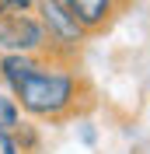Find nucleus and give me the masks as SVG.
I'll return each mask as SVG.
<instances>
[{
  "label": "nucleus",
  "instance_id": "obj_1",
  "mask_svg": "<svg viewBox=\"0 0 150 154\" xmlns=\"http://www.w3.org/2000/svg\"><path fill=\"white\" fill-rule=\"evenodd\" d=\"M10 95H14L25 119L59 126L66 119H74V116H84L91 109L94 91L87 84V77L77 70V63L56 60V56H42L10 88Z\"/></svg>",
  "mask_w": 150,
  "mask_h": 154
},
{
  "label": "nucleus",
  "instance_id": "obj_2",
  "mask_svg": "<svg viewBox=\"0 0 150 154\" xmlns=\"http://www.w3.org/2000/svg\"><path fill=\"white\" fill-rule=\"evenodd\" d=\"M42 28H46V38H49V56L56 60H70L77 63L80 49L87 42V32L77 25V18L66 11L63 0H35V11H32Z\"/></svg>",
  "mask_w": 150,
  "mask_h": 154
},
{
  "label": "nucleus",
  "instance_id": "obj_3",
  "mask_svg": "<svg viewBox=\"0 0 150 154\" xmlns=\"http://www.w3.org/2000/svg\"><path fill=\"white\" fill-rule=\"evenodd\" d=\"M4 53H38L49 56L46 28L35 14H0V56Z\"/></svg>",
  "mask_w": 150,
  "mask_h": 154
},
{
  "label": "nucleus",
  "instance_id": "obj_4",
  "mask_svg": "<svg viewBox=\"0 0 150 154\" xmlns=\"http://www.w3.org/2000/svg\"><path fill=\"white\" fill-rule=\"evenodd\" d=\"M66 11L77 18V25L87 35H98L119 18V11L126 7V0H63Z\"/></svg>",
  "mask_w": 150,
  "mask_h": 154
},
{
  "label": "nucleus",
  "instance_id": "obj_5",
  "mask_svg": "<svg viewBox=\"0 0 150 154\" xmlns=\"http://www.w3.org/2000/svg\"><path fill=\"white\" fill-rule=\"evenodd\" d=\"M10 133H14V144H18L21 154H38L42 151V133H38L35 119H21L18 130H10Z\"/></svg>",
  "mask_w": 150,
  "mask_h": 154
},
{
  "label": "nucleus",
  "instance_id": "obj_6",
  "mask_svg": "<svg viewBox=\"0 0 150 154\" xmlns=\"http://www.w3.org/2000/svg\"><path fill=\"white\" fill-rule=\"evenodd\" d=\"M21 119H25V116H21L18 102H14V95L0 84V130H18Z\"/></svg>",
  "mask_w": 150,
  "mask_h": 154
},
{
  "label": "nucleus",
  "instance_id": "obj_7",
  "mask_svg": "<svg viewBox=\"0 0 150 154\" xmlns=\"http://www.w3.org/2000/svg\"><path fill=\"white\" fill-rule=\"evenodd\" d=\"M35 0H0V14H32Z\"/></svg>",
  "mask_w": 150,
  "mask_h": 154
},
{
  "label": "nucleus",
  "instance_id": "obj_8",
  "mask_svg": "<svg viewBox=\"0 0 150 154\" xmlns=\"http://www.w3.org/2000/svg\"><path fill=\"white\" fill-rule=\"evenodd\" d=\"M77 133H80V140H84L87 147H94V144H98V130H94V126L87 123V119H80V126H77Z\"/></svg>",
  "mask_w": 150,
  "mask_h": 154
},
{
  "label": "nucleus",
  "instance_id": "obj_9",
  "mask_svg": "<svg viewBox=\"0 0 150 154\" xmlns=\"http://www.w3.org/2000/svg\"><path fill=\"white\" fill-rule=\"evenodd\" d=\"M0 154H21L18 144H14V133H10V130H0Z\"/></svg>",
  "mask_w": 150,
  "mask_h": 154
}]
</instances>
